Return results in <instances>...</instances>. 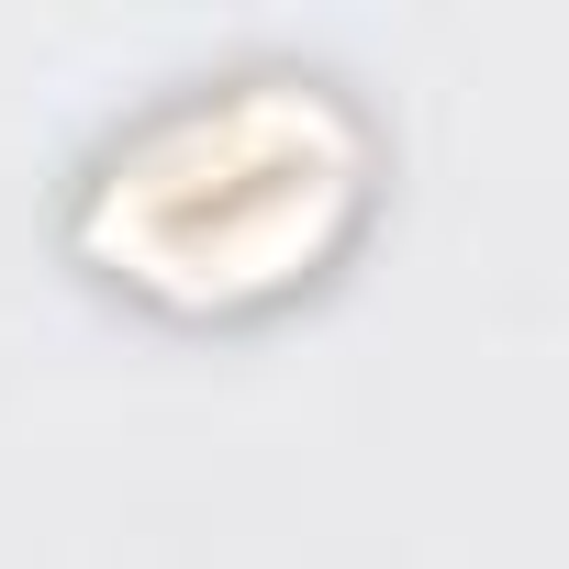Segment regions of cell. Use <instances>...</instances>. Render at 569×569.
I'll return each mask as SVG.
<instances>
[{
    "label": "cell",
    "instance_id": "1",
    "mask_svg": "<svg viewBox=\"0 0 569 569\" xmlns=\"http://www.w3.org/2000/svg\"><path fill=\"white\" fill-rule=\"evenodd\" d=\"M369 157V112L302 57L190 68L101 123L68 190V246L157 313H257L347 246Z\"/></svg>",
    "mask_w": 569,
    "mask_h": 569
}]
</instances>
